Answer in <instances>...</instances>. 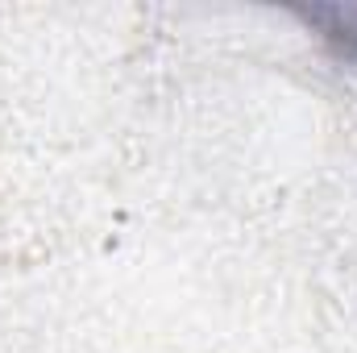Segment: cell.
I'll list each match as a JSON object with an SVG mask.
<instances>
[{
  "instance_id": "6da1fadb",
  "label": "cell",
  "mask_w": 357,
  "mask_h": 353,
  "mask_svg": "<svg viewBox=\"0 0 357 353\" xmlns=\"http://www.w3.org/2000/svg\"><path fill=\"white\" fill-rule=\"evenodd\" d=\"M324 50V59L357 75V4H299L287 8Z\"/></svg>"
}]
</instances>
